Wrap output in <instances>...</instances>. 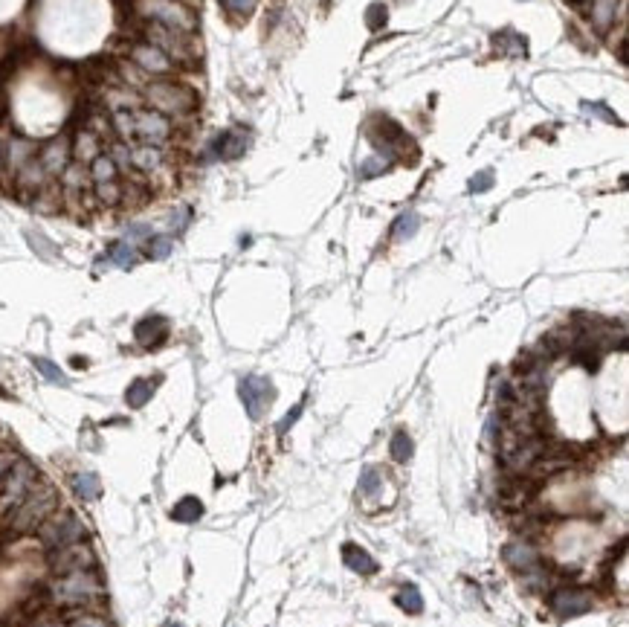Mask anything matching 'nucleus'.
I'll list each match as a JSON object with an SVG mask.
<instances>
[{"instance_id":"1","label":"nucleus","mask_w":629,"mask_h":627,"mask_svg":"<svg viewBox=\"0 0 629 627\" xmlns=\"http://www.w3.org/2000/svg\"><path fill=\"white\" fill-rule=\"evenodd\" d=\"M50 607H85V610H99L105 601V584L96 575V569H81V573H67L55 575L44 584Z\"/></svg>"},{"instance_id":"2","label":"nucleus","mask_w":629,"mask_h":627,"mask_svg":"<svg viewBox=\"0 0 629 627\" xmlns=\"http://www.w3.org/2000/svg\"><path fill=\"white\" fill-rule=\"evenodd\" d=\"M55 508H59V491H55V485L38 479L32 485V491L26 494L23 503L12 511V517L6 523L9 535H30V532H35V528L44 523Z\"/></svg>"},{"instance_id":"3","label":"nucleus","mask_w":629,"mask_h":627,"mask_svg":"<svg viewBox=\"0 0 629 627\" xmlns=\"http://www.w3.org/2000/svg\"><path fill=\"white\" fill-rule=\"evenodd\" d=\"M38 543L44 549H61L67 543H76V540H87L90 537V528L81 523V517L76 511H67V508H55L50 517L35 528Z\"/></svg>"},{"instance_id":"4","label":"nucleus","mask_w":629,"mask_h":627,"mask_svg":"<svg viewBox=\"0 0 629 627\" xmlns=\"http://www.w3.org/2000/svg\"><path fill=\"white\" fill-rule=\"evenodd\" d=\"M38 470L32 462H26V459H15V462L9 465V470L3 473V479H0V520L9 523L12 517V511H15L26 494L32 491V485L38 482Z\"/></svg>"},{"instance_id":"5","label":"nucleus","mask_w":629,"mask_h":627,"mask_svg":"<svg viewBox=\"0 0 629 627\" xmlns=\"http://www.w3.org/2000/svg\"><path fill=\"white\" fill-rule=\"evenodd\" d=\"M151 108L157 114H189L198 105V96H194L186 85H172V81H160V85H151L145 90Z\"/></svg>"},{"instance_id":"6","label":"nucleus","mask_w":629,"mask_h":627,"mask_svg":"<svg viewBox=\"0 0 629 627\" xmlns=\"http://www.w3.org/2000/svg\"><path fill=\"white\" fill-rule=\"evenodd\" d=\"M47 566L52 569V575L96 569V552L90 546V540H76V543H67V546H61V549H52L47 555Z\"/></svg>"},{"instance_id":"7","label":"nucleus","mask_w":629,"mask_h":627,"mask_svg":"<svg viewBox=\"0 0 629 627\" xmlns=\"http://www.w3.org/2000/svg\"><path fill=\"white\" fill-rule=\"evenodd\" d=\"M238 395H241V404L247 415L258 421V418L270 410V404L276 398V386L270 378H264V375H247V378L238 384Z\"/></svg>"},{"instance_id":"8","label":"nucleus","mask_w":629,"mask_h":627,"mask_svg":"<svg viewBox=\"0 0 629 627\" xmlns=\"http://www.w3.org/2000/svg\"><path fill=\"white\" fill-rule=\"evenodd\" d=\"M548 607H551L554 616L575 619V616H583V613L592 610V593H586L580 587H560L548 595Z\"/></svg>"},{"instance_id":"9","label":"nucleus","mask_w":629,"mask_h":627,"mask_svg":"<svg viewBox=\"0 0 629 627\" xmlns=\"http://www.w3.org/2000/svg\"><path fill=\"white\" fill-rule=\"evenodd\" d=\"M502 557H505L513 569H522V573H528V569H534L539 564V549L528 537H519V540H511L508 546L502 549Z\"/></svg>"},{"instance_id":"10","label":"nucleus","mask_w":629,"mask_h":627,"mask_svg":"<svg viewBox=\"0 0 629 627\" xmlns=\"http://www.w3.org/2000/svg\"><path fill=\"white\" fill-rule=\"evenodd\" d=\"M131 148V169L139 175H154L165 166V157L157 146H128Z\"/></svg>"},{"instance_id":"11","label":"nucleus","mask_w":629,"mask_h":627,"mask_svg":"<svg viewBox=\"0 0 629 627\" xmlns=\"http://www.w3.org/2000/svg\"><path fill=\"white\" fill-rule=\"evenodd\" d=\"M134 337L145 348H154V346L165 343V337H169V323H165L163 317H145V319H139V323H136Z\"/></svg>"},{"instance_id":"12","label":"nucleus","mask_w":629,"mask_h":627,"mask_svg":"<svg viewBox=\"0 0 629 627\" xmlns=\"http://www.w3.org/2000/svg\"><path fill=\"white\" fill-rule=\"evenodd\" d=\"M131 55H134V61L139 67L148 70V73H169V70H172V59L154 44H139V47H134Z\"/></svg>"},{"instance_id":"13","label":"nucleus","mask_w":629,"mask_h":627,"mask_svg":"<svg viewBox=\"0 0 629 627\" xmlns=\"http://www.w3.org/2000/svg\"><path fill=\"white\" fill-rule=\"evenodd\" d=\"M70 155L76 157V163L81 166H87L93 163L96 157L102 155V143H99V134H93V131H79L76 139H73V148H70Z\"/></svg>"},{"instance_id":"14","label":"nucleus","mask_w":629,"mask_h":627,"mask_svg":"<svg viewBox=\"0 0 629 627\" xmlns=\"http://www.w3.org/2000/svg\"><path fill=\"white\" fill-rule=\"evenodd\" d=\"M67 157H70L67 143H64V139H55V143H50V148L44 151V157H41L38 163H41V169L47 172V177H59L67 169V163H70Z\"/></svg>"},{"instance_id":"15","label":"nucleus","mask_w":629,"mask_h":627,"mask_svg":"<svg viewBox=\"0 0 629 627\" xmlns=\"http://www.w3.org/2000/svg\"><path fill=\"white\" fill-rule=\"evenodd\" d=\"M342 557H345L348 569H354V573H360V575H374L377 573V561L362 546H357V543H345Z\"/></svg>"},{"instance_id":"16","label":"nucleus","mask_w":629,"mask_h":627,"mask_svg":"<svg viewBox=\"0 0 629 627\" xmlns=\"http://www.w3.org/2000/svg\"><path fill=\"white\" fill-rule=\"evenodd\" d=\"M244 148H247V134L244 131H227V134H220L215 139L212 151L223 160H235V157L244 155Z\"/></svg>"},{"instance_id":"17","label":"nucleus","mask_w":629,"mask_h":627,"mask_svg":"<svg viewBox=\"0 0 629 627\" xmlns=\"http://www.w3.org/2000/svg\"><path fill=\"white\" fill-rule=\"evenodd\" d=\"M90 180H93V186H99V183H114V180H119V169H116V163L110 155H99L93 163H90Z\"/></svg>"},{"instance_id":"18","label":"nucleus","mask_w":629,"mask_h":627,"mask_svg":"<svg viewBox=\"0 0 629 627\" xmlns=\"http://www.w3.org/2000/svg\"><path fill=\"white\" fill-rule=\"evenodd\" d=\"M172 517L177 523H194V520H200L203 517V503L198 497H183L180 503L172 508Z\"/></svg>"},{"instance_id":"19","label":"nucleus","mask_w":629,"mask_h":627,"mask_svg":"<svg viewBox=\"0 0 629 627\" xmlns=\"http://www.w3.org/2000/svg\"><path fill=\"white\" fill-rule=\"evenodd\" d=\"M154 392V381H145V378H136L131 386H128V392H125V401H128V407L139 410V407H145L148 398Z\"/></svg>"},{"instance_id":"20","label":"nucleus","mask_w":629,"mask_h":627,"mask_svg":"<svg viewBox=\"0 0 629 627\" xmlns=\"http://www.w3.org/2000/svg\"><path fill=\"white\" fill-rule=\"evenodd\" d=\"M70 482H73V491L81 499H96L102 494V485H99V479H96V473H76Z\"/></svg>"},{"instance_id":"21","label":"nucleus","mask_w":629,"mask_h":627,"mask_svg":"<svg viewBox=\"0 0 629 627\" xmlns=\"http://www.w3.org/2000/svg\"><path fill=\"white\" fill-rule=\"evenodd\" d=\"M389 453H391V459H395V462H400V465L412 459V439H409L406 430H398V433L391 436V441H389Z\"/></svg>"},{"instance_id":"22","label":"nucleus","mask_w":629,"mask_h":627,"mask_svg":"<svg viewBox=\"0 0 629 627\" xmlns=\"http://www.w3.org/2000/svg\"><path fill=\"white\" fill-rule=\"evenodd\" d=\"M417 227H421V215H417V212H403V215L395 221V227H391V235H395L398 241L412 239V235L417 232Z\"/></svg>"},{"instance_id":"23","label":"nucleus","mask_w":629,"mask_h":627,"mask_svg":"<svg viewBox=\"0 0 629 627\" xmlns=\"http://www.w3.org/2000/svg\"><path fill=\"white\" fill-rule=\"evenodd\" d=\"M107 259L116 264V268H131V264L136 261V250H134V244L125 239V241H116L114 247L107 250Z\"/></svg>"},{"instance_id":"24","label":"nucleus","mask_w":629,"mask_h":627,"mask_svg":"<svg viewBox=\"0 0 629 627\" xmlns=\"http://www.w3.org/2000/svg\"><path fill=\"white\" fill-rule=\"evenodd\" d=\"M360 494L362 497H374L377 491H380L383 488V473H380V468H374V465H369L366 470L360 473Z\"/></svg>"},{"instance_id":"25","label":"nucleus","mask_w":629,"mask_h":627,"mask_svg":"<svg viewBox=\"0 0 629 627\" xmlns=\"http://www.w3.org/2000/svg\"><path fill=\"white\" fill-rule=\"evenodd\" d=\"M398 604L406 613H412V616H417V613L424 610V598H421V593H417L415 584H403V590L398 593Z\"/></svg>"},{"instance_id":"26","label":"nucleus","mask_w":629,"mask_h":627,"mask_svg":"<svg viewBox=\"0 0 629 627\" xmlns=\"http://www.w3.org/2000/svg\"><path fill=\"white\" fill-rule=\"evenodd\" d=\"M389 172V160H383L380 155H374V157H366L360 163V180H371L377 175H383Z\"/></svg>"},{"instance_id":"27","label":"nucleus","mask_w":629,"mask_h":627,"mask_svg":"<svg viewBox=\"0 0 629 627\" xmlns=\"http://www.w3.org/2000/svg\"><path fill=\"white\" fill-rule=\"evenodd\" d=\"M172 247H174V241L169 239V235H148V244H145L151 259H165L172 253Z\"/></svg>"},{"instance_id":"28","label":"nucleus","mask_w":629,"mask_h":627,"mask_svg":"<svg viewBox=\"0 0 629 627\" xmlns=\"http://www.w3.org/2000/svg\"><path fill=\"white\" fill-rule=\"evenodd\" d=\"M35 369L44 375L47 381H52V384H59V386H67V378H64V372L59 369L52 364V360H47V357H35Z\"/></svg>"},{"instance_id":"29","label":"nucleus","mask_w":629,"mask_h":627,"mask_svg":"<svg viewBox=\"0 0 629 627\" xmlns=\"http://www.w3.org/2000/svg\"><path fill=\"white\" fill-rule=\"evenodd\" d=\"M386 18H389V12H386V6H383V3H371V6H369V12H366V23H369V30H380V26L386 23Z\"/></svg>"},{"instance_id":"30","label":"nucleus","mask_w":629,"mask_h":627,"mask_svg":"<svg viewBox=\"0 0 629 627\" xmlns=\"http://www.w3.org/2000/svg\"><path fill=\"white\" fill-rule=\"evenodd\" d=\"M493 186V172H479L470 180V192H487Z\"/></svg>"},{"instance_id":"31","label":"nucleus","mask_w":629,"mask_h":627,"mask_svg":"<svg viewBox=\"0 0 629 627\" xmlns=\"http://www.w3.org/2000/svg\"><path fill=\"white\" fill-rule=\"evenodd\" d=\"M302 410H305V401H299V404H296V407H293V410H290V412H287V415L282 418V424H278V436H285V433H287V430H290L293 424H296V418L302 415Z\"/></svg>"},{"instance_id":"32","label":"nucleus","mask_w":629,"mask_h":627,"mask_svg":"<svg viewBox=\"0 0 629 627\" xmlns=\"http://www.w3.org/2000/svg\"><path fill=\"white\" fill-rule=\"evenodd\" d=\"M612 9H615V0H600V3L595 6V18L597 23H606L612 18Z\"/></svg>"},{"instance_id":"33","label":"nucleus","mask_w":629,"mask_h":627,"mask_svg":"<svg viewBox=\"0 0 629 627\" xmlns=\"http://www.w3.org/2000/svg\"><path fill=\"white\" fill-rule=\"evenodd\" d=\"M499 433H502V424H499V418L493 415V418H491V421H487V430H484V439H487V441H491V444H493V441H499Z\"/></svg>"},{"instance_id":"34","label":"nucleus","mask_w":629,"mask_h":627,"mask_svg":"<svg viewBox=\"0 0 629 627\" xmlns=\"http://www.w3.org/2000/svg\"><path fill=\"white\" fill-rule=\"evenodd\" d=\"M227 3H229L235 12H241V15H249V12L256 9V0H227Z\"/></svg>"},{"instance_id":"35","label":"nucleus","mask_w":629,"mask_h":627,"mask_svg":"<svg viewBox=\"0 0 629 627\" xmlns=\"http://www.w3.org/2000/svg\"><path fill=\"white\" fill-rule=\"evenodd\" d=\"M583 108H586V114H597V117H604L606 122H615V114H606L604 105H589V102H586Z\"/></svg>"},{"instance_id":"36","label":"nucleus","mask_w":629,"mask_h":627,"mask_svg":"<svg viewBox=\"0 0 629 627\" xmlns=\"http://www.w3.org/2000/svg\"><path fill=\"white\" fill-rule=\"evenodd\" d=\"M15 459H18L15 453H3V450H0V479H3V473L9 470V465L15 462Z\"/></svg>"},{"instance_id":"37","label":"nucleus","mask_w":629,"mask_h":627,"mask_svg":"<svg viewBox=\"0 0 629 627\" xmlns=\"http://www.w3.org/2000/svg\"><path fill=\"white\" fill-rule=\"evenodd\" d=\"M165 627H183V624H165Z\"/></svg>"}]
</instances>
